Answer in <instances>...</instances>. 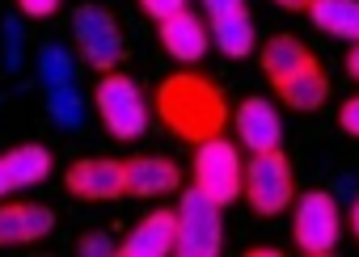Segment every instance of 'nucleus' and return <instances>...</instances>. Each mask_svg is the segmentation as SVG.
Listing matches in <instances>:
<instances>
[{
    "label": "nucleus",
    "mask_w": 359,
    "mask_h": 257,
    "mask_svg": "<svg viewBox=\"0 0 359 257\" xmlns=\"http://www.w3.org/2000/svg\"><path fill=\"white\" fill-rule=\"evenodd\" d=\"M156 118L165 123L169 135L187 139V144H203L212 135H224L229 127V97L216 81L199 76V72H173L156 85Z\"/></svg>",
    "instance_id": "obj_1"
},
{
    "label": "nucleus",
    "mask_w": 359,
    "mask_h": 257,
    "mask_svg": "<svg viewBox=\"0 0 359 257\" xmlns=\"http://www.w3.org/2000/svg\"><path fill=\"white\" fill-rule=\"evenodd\" d=\"M224 207L203 190H182L173 211V253L177 257H216L224 249Z\"/></svg>",
    "instance_id": "obj_2"
},
{
    "label": "nucleus",
    "mask_w": 359,
    "mask_h": 257,
    "mask_svg": "<svg viewBox=\"0 0 359 257\" xmlns=\"http://www.w3.org/2000/svg\"><path fill=\"white\" fill-rule=\"evenodd\" d=\"M241 198L254 207V215L275 219L292 207L296 198V177H292V160L283 156V148L271 152H254L245 160V177H241Z\"/></svg>",
    "instance_id": "obj_3"
},
{
    "label": "nucleus",
    "mask_w": 359,
    "mask_h": 257,
    "mask_svg": "<svg viewBox=\"0 0 359 257\" xmlns=\"http://www.w3.org/2000/svg\"><path fill=\"white\" fill-rule=\"evenodd\" d=\"M93 110L114 139H140L148 131V102L127 72H102L93 89Z\"/></svg>",
    "instance_id": "obj_4"
},
{
    "label": "nucleus",
    "mask_w": 359,
    "mask_h": 257,
    "mask_svg": "<svg viewBox=\"0 0 359 257\" xmlns=\"http://www.w3.org/2000/svg\"><path fill=\"white\" fill-rule=\"evenodd\" d=\"M191 186L203 190L212 202L220 207H233L241 198V177H245V160L237 152L233 139L224 135H212L203 144H195V160H191Z\"/></svg>",
    "instance_id": "obj_5"
},
{
    "label": "nucleus",
    "mask_w": 359,
    "mask_h": 257,
    "mask_svg": "<svg viewBox=\"0 0 359 257\" xmlns=\"http://www.w3.org/2000/svg\"><path fill=\"white\" fill-rule=\"evenodd\" d=\"M338 236L342 219L330 190H304L300 198H292V240L304 257H330L338 249Z\"/></svg>",
    "instance_id": "obj_6"
},
{
    "label": "nucleus",
    "mask_w": 359,
    "mask_h": 257,
    "mask_svg": "<svg viewBox=\"0 0 359 257\" xmlns=\"http://www.w3.org/2000/svg\"><path fill=\"white\" fill-rule=\"evenodd\" d=\"M72 39H76V47H81L85 64L97 68V72L118 68L123 55H127V43H123L118 22H114L102 5H81V9L72 13Z\"/></svg>",
    "instance_id": "obj_7"
},
{
    "label": "nucleus",
    "mask_w": 359,
    "mask_h": 257,
    "mask_svg": "<svg viewBox=\"0 0 359 257\" xmlns=\"http://www.w3.org/2000/svg\"><path fill=\"white\" fill-rule=\"evenodd\" d=\"M64 186H68L72 198H85V202H110V198H123V160H110V156L76 160V165H68Z\"/></svg>",
    "instance_id": "obj_8"
},
{
    "label": "nucleus",
    "mask_w": 359,
    "mask_h": 257,
    "mask_svg": "<svg viewBox=\"0 0 359 257\" xmlns=\"http://www.w3.org/2000/svg\"><path fill=\"white\" fill-rule=\"evenodd\" d=\"M182 186V169L165 156H131L123 160V194L135 198H161Z\"/></svg>",
    "instance_id": "obj_9"
},
{
    "label": "nucleus",
    "mask_w": 359,
    "mask_h": 257,
    "mask_svg": "<svg viewBox=\"0 0 359 257\" xmlns=\"http://www.w3.org/2000/svg\"><path fill=\"white\" fill-rule=\"evenodd\" d=\"M156 26H161V47H165V55L177 60V64H199V60L208 55V47H212V34H208L203 18H195L191 9L173 13V18L156 22Z\"/></svg>",
    "instance_id": "obj_10"
},
{
    "label": "nucleus",
    "mask_w": 359,
    "mask_h": 257,
    "mask_svg": "<svg viewBox=\"0 0 359 257\" xmlns=\"http://www.w3.org/2000/svg\"><path fill=\"white\" fill-rule=\"evenodd\" d=\"M237 139L250 148V152H271L283 144V118L279 110L266 102V97H245L237 106Z\"/></svg>",
    "instance_id": "obj_11"
},
{
    "label": "nucleus",
    "mask_w": 359,
    "mask_h": 257,
    "mask_svg": "<svg viewBox=\"0 0 359 257\" xmlns=\"http://www.w3.org/2000/svg\"><path fill=\"white\" fill-rule=\"evenodd\" d=\"M55 228V211L47 202H9L0 207V249L34 244Z\"/></svg>",
    "instance_id": "obj_12"
},
{
    "label": "nucleus",
    "mask_w": 359,
    "mask_h": 257,
    "mask_svg": "<svg viewBox=\"0 0 359 257\" xmlns=\"http://www.w3.org/2000/svg\"><path fill=\"white\" fill-rule=\"evenodd\" d=\"M313 64H317V55H313L296 34H275V39H266V47H262V55H258V68H262V76H266L271 85H279V81H287L292 72L313 68Z\"/></svg>",
    "instance_id": "obj_13"
},
{
    "label": "nucleus",
    "mask_w": 359,
    "mask_h": 257,
    "mask_svg": "<svg viewBox=\"0 0 359 257\" xmlns=\"http://www.w3.org/2000/svg\"><path fill=\"white\" fill-rule=\"evenodd\" d=\"M118 253L123 257H165V253H173V211L144 215L127 232V240L118 244Z\"/></svg>",
    "instance_id": "obj_14"
},
{
    "label": "nucleus",
    "mask_w": 359,
    "mask_h": 257,
    "mask_svg": "<svg viewBox=\"0 0 359 257\" xmlns=\"http://www.w3.org/2000/svg\"><path fill=\"white\" fill-rule=\"evenodd\" d=\"M271 89L279 93L283 106H292V110H300V114H313V110H321V106L330 102V81H325L321 64L300 68V72H292L287 81H279V85H271Z\"/></svg>",
    "instance_id": "obj_15"
},
{
    "label": "nucleus",
    "mask_w": 359,
    "mask_h": 257,
    "mask_svg": "<svg viewBox=\"0 0 359 257\" xmlns=\"http://www.w3.org/2000/svg\"><path fill=\"white\" fill-rule=\"evenodd\" d=\"M313 26L330 39H346V43H359V0H309Z\"/></svg>",
    "instance_id": "obj_16"
},
{
    "label": "nucleus",
    "mask_w": 359,
    "mask_h": 257,
    "mask_svg": "<svg viewBox=\"0 0 359 257\" xmlns=\"http://www.w3.org/2000/svg\"><path fill=\"white\" fill-rule=\"evenodd\" d=\"M212 47L229 60H245L254 51V18L250 9H237V13H224V18H212Z\"/></svg>",
    "instance_id": "obj_17"
},
{
    "label": "nucleus",
    "mask_w": 359,
    "mask_h": 257,
    "mask_svg": "<svg viewBox=\"0 0 359 257\" xmlns=\"http://www.w3.org/2000/svg\"><path fill=\"white\" fill-rule=\"evenodd\" d=\"M0 160H5V173H9L13 190H30V186H39L51 173V152L39 148V144H22V148L5 152Z\"/></svg>",
    "instance_id": "obj_18"
},
{
    "label": "nucleus",
    "mask_w": 359,
    "mask_h": 257,
    "mask_svg": "<svg viewBox=\"0 0 359 257\" xmlns=\"http://www.w3.org/2000/svg\"><path fill=\"white\" fill-rule=\"evenodd\" d=\"M47 114L55 127L64 131H76L85 123V97L76 93V85H60V89H47Z\"/></svg>",
    "instance_id": "obj_19"
},
{
    "label": "nucleus",
    "mask_w": 359,
    "mask_h": 257,
    "mask_svg": "<svg viewBox=\"0 0 359 257\" xmlns=\"http://www.w3.org/2000/svg\"><path fill=\"white\" fill-rule=\"evenodd\" d=\"M39 81H43V89L72 85V81H76V60H72L60 43H47V47L39 51Z\"/></svg>",
    "instance_id": "obj_20"
},
{
    "label": "nucleus",
    "mask_w": 359,
    "mask_h": 257,
    "mask_svg": "<svg viewBox=\"0 0 359 257\" xmlns=\"http://www.w3.org/2000/svg\"><path fill=\"white\" fill-rule=\"evenodd\" d=\"M76 253H81V257H110V253H118V244H114L106 232H85L81 244H76Z\"/></svg>",
    "instance_id": "obj_21"
},
{
    "label": "nucleus",
    "mask_w": 359,
    "mask_h": 257,
    "mask_svg": "<svg viewBox=\"0 0 359 257\" xmlns=\"http://www.w3.org/2000/svg\"><path fill=\"white\" fill-rule=\"evenodd\" d=\"M135 5H140L152 22H165V18H173V13H182L187 0H135Z\"/></svg>",
    "instance_id": "obj_22"
},
{
    "label": "nucleus",
    "mask_w": 359,
    "mask_h": 257,
    "mask_svg": "<svg viewBox=\"0 0 359 257\" xmlns=\"http://www.w3.org/2000/svg\"><path fill=\"white\" fill-rule=\"evenodd\" d=\"M338 127H342L346 135H355V139H359V93L342 102V110H338Z\"/></svg>",
    "instance_id": "obj_23"
},
{
    "label": "nucleus",
    "mask_w": 359,
    "mask_h": 257,
    "mask_svg": "<svg viewBox=\"0 0 359 257\" xmlns=\"http://www.w3.org/2000/svg\"><path fill=\"white\" fill-rule=\"evenodd\" d=\"M18 9H22L26 18H51V13L60 9V0H18Z\"/></svg>",
    "instance_id": "obj_24"
},
{
    "label": "nucleus",
    "mask_w": 359,
    "mask_h": 257,
    "mask_svg": "<svg viewBox=\"0 0 359 257\" xmlns=\"http://www.w3.org/2000/svg\"><path fill=\"white\" fill-rule=\"evenodd\" d=\"M237 9H245V0H203L208 18H224V13H237Z\"/></svg>",
    "instance_id": "obj_25"
},
{
    "label": "nucleus",
    "mask_w": 359,
    "mask_h": 257,
    "mask_svg": "<svg viewBox=\"0 0 359 257\" xmlns=\"http://www.w3.org/2000/svg\"><path fill=\"white\" fill-rule=\"evenodd\" d=\"M22 60V30L9 22V64H18Z\"/></svg>",
    "instance_id": "obj_26"
},
{
    "label": "nucleus",
    "mask_w": 359,
    "mask_h": 257,
    "mask_svg": "<svg viewBox=\"0 0 359 257\" xmlns=\"http://www.w3.org/2000/svg\"><path fill=\"white\" fill-rule=\"evenodd\" d=\"M346 72H351V81H359V43H351V51H346Z\"/></svg>",
    "instance_id": "obj_27"
},
{
    "label": "nucleus",
    "mask_w": 359,
    "mask_h": 257,
    "mask_svg": "<svg viewBox=\"0 0 359 257\" xmlns=\"http://www.w3.org/2000/svg\"><path fill=\"white\" fill-rule=\"evenodd\" d=\"M279 9H287V13H304L309 9V0H275Z\"/></svg>",
    "instance_id": "obj_28"
},
{
    "label": "nucleus",
    "mask_w": 359,
    "mask_h": 257,
    "mask_svg": "<svg viewBox=\"0 0 359 257\" xmlns=\"http://www.w3.org/2000/svg\"><path fill=\"white\" fill-rule=\"evenodd\" d=\"M5 194H13V186H9V173H5V160H0V198Z\"/></svg>",
    "instance_id": "obj_29"
},
{
    "label": "nucleus",
    "mask_w": 359,
    "mask_h": 257,
    "mask_svg": "<svg viewBox=\"0 0 359 257\" xmlns=\"http://www.w3.org/2000/svg\"><path fill=\"white\" fill-rule=\"evenodd\" d=\"M351 232H355V240H359V198H355V207H351Z\"/></svg>",
    "instance_id": "obj_30"
}]
</instances>
